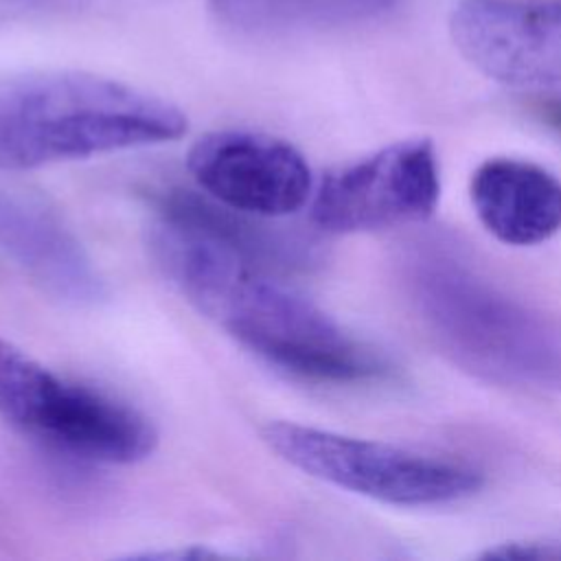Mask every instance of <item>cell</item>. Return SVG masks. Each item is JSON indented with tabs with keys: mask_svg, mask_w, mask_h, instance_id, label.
I'll list each match as a JSON object with an SVG mask.
<instances>
[{
	"mask_svg": "<svg viewBox=\"0 0 561 561\" xmlns=\"http://www.w3.org/2000/svg\"><path fill=\"white\" fill-rule=\"evenodd\" d=\"M147 245L162 274L199 313L272 366L333 383L383 375L381 359L329 313L215 239L158 215Z\"/></svg>",
	"mask_w": 561,
	"mask_h": 561,
	"instance_id": "1",
	"label": "cell"
},
{
	"mask_svg": "<svg viewBox=\"0 0 561 561\" xmlns=\"http://www.w3.org/2000/svg\"><path fill=\"white\" fill-rule=\"evenodd\" d=\"M421 324L443 353L502 386L561 390V329L506 294L447 243H421L403 263Z\"/></svg>",
	"mask_w": 561,
	"mask_h": 561,
	"instance_id": "2",
	"label": "cell"
},
{
	"mask_svg": "<svg viewBox=\"0 0 561 561\" xmlns=\"http://www.w3.org/2000/svg\"><path fill=\"white\" fill-rule=\"evenodd\" d=\"M186 127L178 105L110 77L37 70L0 79V171L171 142Z\"/></svg>",
	"mask_w": 561,
	"mask_h": 561,
	"instance_id": "3",
	"label": "cell"
},
{
	"mask_svg": "<svg viewBox=\"0 0 561 561\" xmlns=\"http://www.w3.org/2000/svg\"><path fill=\"white\" fill-rule=\"evenodd\" d=\"M0 416L70 456L131 465L153 454L158 432L134 405L64 379L0 335Z\"/></svg>",
	"mask_w": 561,
	"mask_h": 561,
	"instance_id": "4",
	"label": "cell"
},
{
	"mask_svg": "<svg viewBox=\"0 0 561 561\" xmlns=\"http://www.w3.org/2000/svg\"><path fill=\"white\" fill-rule=\"evenodd\" d=\"M261 438L302 473L386 504H445L482 486V476L467 465L294 421L265 423Z\"/></svg>",
	"mask_w": 561,
	"mask_h": 561,
	"instance_id": "5",
	"label": "cell"
},
{
	"mask_svg": "<svg viewBox=\"0 0 561 561\" xmlns=\"http://www.w3.org/2000/svg\"><path fill=\"white\" fill-rule=\"evenodd\" d=\"M440 195L436 151L430 140H401L324 175L311 219L327 232H362L421 221Z\"/></svg>",
	"mask_w": 561,
	"mask_h": 561,
	"instance_id": "6",
	"label": "cell"
},
{
	"mask_svg": "<svg viewBox=\"0 0 561 561\" xmlns=\"http://www.w3.org/2000/svg\"><path fill=\"white\" fill-rule=\"evenodd\" d=\"M186 164L210 199L265 219L296 213L313 188L305 156L287 140L261 131L204 134L193 142Z\"/></svg>",
	"mask_w": 561,
	"mask_h": 561,
	"instance_id": "7",
	"label": "cell"
},
{
	"mask_svg": "<svg viewBox=\"0 0 561 561\" xmlns=\"http://www.w3.org/2000/svg\"><path fill=\"white\" fill-rule=\"evenodd\" d=\"M449 28L462 57L500 83H561V0H460Z\"/></svg>",
	"mask_w": 561,
	"mask_h": 561,
	"instance_id": "8",
	"label": "cell"
},
{
	"mask_svg": "<svg viewBox=\"0 0 561 561\" xmlns=\"http://www.w3.org/2000/svg\"><path fill=\"white\" fill-rule=\"evenodd\" d=\"M0 254L50 298L94 307L107 285L79 239L42 206L0 191Z\"/></svg>",
	"mask_w": 561,
	"mask_h": 561,
	"instance_id": "9",
	"label": "cell"
},
{
	"mask_svg": "<svg viewBox=\"0 0 561 561\" xmlns=\"http://www.w3.org/2000/svg\"><path fill=\"white\" fill-rule=\"evenodd\" d=\"M471 204L502 243L535 245L561 230V182L539 164L493 158L471 178Z\"/></svg>",
	"mask_w": 561,
	"mask_h": 561,
	"instance_id": "10",
	"label": "cell"
},
{
	"mask_svg": "<svg viewBox=\"0 0 561 561\" xmlns=\"http://www.w3.org/2000/svg\"><path fill=\"white\" fill-rule=\"evenodd\" d=\"M156 210L162 217L175 219L215 239L217 243L234 250L237 254L270 272L300 270L313 261V250L309 243L259 221L265 217L228 208L191 191L160 193L156 199Z\"/></svg>",
	"mask_w": 561,
	"mask_h": 561,
	"instance_id": "11",
	"label": "cell"
},
{
	"mask_svg": "<svg viewBox=\"0 0 561 561\" xmlns=\"http://www.w3.org/2000/svg\"><path fill=\"white\" fill-rule=\"evenodd\" d=\"M401 0H208L224 26L245 35H289L368 22Z\"/></svg>",
	"mask_w": 561,
	"mask_h": 561,
	"instance_id": "12",
	"label": "cell"
},
{
	"mask_svg": "<svg viewBox=\"0 0 561 561\" xmlns=\"http://www.w3.org/2000/svg\"><path fill=\"white\" fill-rule=\"evenodd\" d=\"M90 0H0L2 20H24V18H50L79 11Z\"/></svg>",
	"mask_w": 561,
	"mask_h": 561,
	"instance_id": "13",
	"label": "cell"
},
{
	"mask_svg": "<svg viewBox=\"0 0 561 561\" xmlns=\"http://www.w3.org/2000/svg\"><path fill=\"white\" fill-rule=\"evenodd\" d=\"M546 118L550 121V125L559 127L561 129V103H550L546 107Z\"/></svg>",
	"mask_w": 561,
	"mask_h": 561,
	"instance_id": "14",
	"label": "cell"
}]
</instances>
